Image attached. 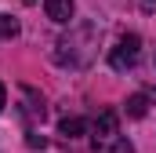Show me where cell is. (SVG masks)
Returning a JSON list of instances; mask_svg holds the SVG:
<instances>
[{"label":"cell","instance_id":"obj_4","mask_svg":"<svg viewBox=\"0 0 156 153\" xmlns=\"http://www.w3.org/2000/svg\"><path fill=\"white\" fill-rule=\"evenodd\" d=\"M94 153H134V150H131L127 139L113 135V139H105V142H94Z\"/></svg>","mask_w":156,"mask_h":153},{"label":"cell","instance_id":"obj_10","mask_svg":"<svg viewBox=\"0 0 156 153\" xmlns=\"http://www.w3.org/2000/svg\"><path fill=\"white\" fill-rule=\"evenodd\" d=\"M153 4H156V0H142V7H145V11H149V7H153Z\"/></svg>","mask_w":156,"mask_h":153},{"label":"cell","instance_id":"obj_6","mask_svg":"<svg viewBox=\"0 0 156 153\" xmlns=\"http://www.w3.org/2000/svg\"><path fill=\"white\" fill-rule=\"evenodd\" d=\"M145 110H149V99H145V95H131V99H127V117L138 120V117H145Z\"/></svg>","mask_w":156,"mask_h":153},{"label":"cell","instance_id":"obj_9","mask_svg":"<svg viewBox=\"0 0 156 153\" xmlns=\"http://www.w3.org/2000/svg\"><path fill=\"white\" fill-rule=\"evenodd\" d=\"M4 102H7V88L0 84V110H4Z\"/></svg>","mask_w":156,"mask_h":153},{"label":"cell","instance_id":"obj_2","mask_svg":"<svg viewBox=\"0 0 156 153\" xmlns=\"http://www.w3.org/2000/svg\"><path fill=\"white\" fill-rule=\"evenodd\" d=\"M44 11H47V18H51V22L66 26V22H73L76 4H73V0H44Z\"/></svg>","mask_w":156,"mask_h":153},{"label":"cell","instance_id":"obj_11","mask_svg":"<svg viewBox=\"0 0 156 153\" xmlns=\"http://www.w3.org/2000/svg\"><path fill=\"white\" fill-rule=\"evenodd\" d=\"M22 4H33V0H22Z\"/></svg>","mask_w":156,"mask_h":153},{"label":"cell","instance_id":"obj_5","mask_svg":"<svg viewBox=\"0 0 156 153\" xmlns=\"http://www.w3.org/2000/svg\"><path fill=\"white\" fill-rule=\"evenodd\" d=\"M58 131H62L66 139H76V135H83V131H87V120H80V117H66V120L58 124Z\"/></svg>","mask_w":156,"mask_h":153},{"label":"cell","instance_id":"obj_1","mask_svg":"<svg viewBox=\"0 0 156 153\" xmlns=\"http://www.w3.org/2000/svg\"><path fill=\"white\" fill-rule=\"evenodd\" d=\"M138 47H142V40H138V33H123V37L116 40V47L109 51V66L113 69H131L134 62H138Z\"/></svg>","mask_w":156,"mask_h":153},{"label":"cell","instance_id":"obj_7","mask_svg":"<svg viewBox=\"0 0 156 153\" xmlns=\"http://www.w3.org/2000/svg\"><path fill=\"white\" fill-rule=\"evenodd\" d=\"M0 37H4V40L18 37V22H15L11 15H0Z\"/></svg>","mask_w":156,"mask_h":153},{"label":"cell","instance_id":"obj_8","mask_svg":"<svg viewBox=\"0 0 156 153\" xmlns=\"http://www.w3.org/2000/svg\"><path fill=\"white\" fill-rule=\"evenodd\" d=\"M26 146H29V150H44V146H47V139H44V135H29V139H26Z\"/></svg>","mask_w":156,"mask_h":153},{"label":"cell","instance_id":"obj_3","mask_svg":"<svg viewBox=\"0 0 156 153\" xmlns=\"http://www.w3.org/2000/svg\"><path fill=\"white\" fill-rule=\"evenodd\" d=\"M94 142H105V139H113L116 135V113L113 110H105V113H98V120H94Z\"/></svg>","mask_w":156,"mask_h":153}]
</instances>
